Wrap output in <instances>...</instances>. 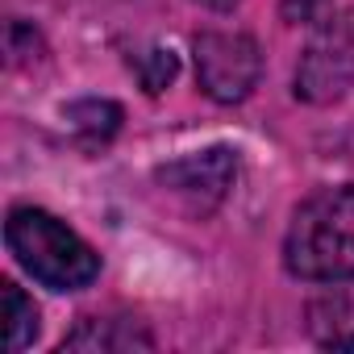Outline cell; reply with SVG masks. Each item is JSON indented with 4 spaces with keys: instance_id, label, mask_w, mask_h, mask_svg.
<instances>
[{
    "instance_id": "cell-1",
    "label": "cell",
    "mask_w": 354,
    "mask_h": 354,
    "mask_svg": "<svg viewBox=\"0 0 354 354\" xmlns=\"http://www.w3.org/2000/svg\"><path fill=\"white\" fill-rule=\"evenodd\" d=\"M283 267L304 283L354 279V184L321 188L292 213Z\"/></svg>"
},
{
    "instance_id": "cell-2",
    "label": "cell",
    "mask_w": 354,
    "mask_h": 354,
    "mask_svg": "<svg viewBox=\"0 0 354 354\" xmlns=\"http://www.w3.org/2000/svg\"><path fill=\"white\" fill-rule=\"evenodd\" d=\"M5 246L26 275L50 292H84L100 275V254L55 213L17 205L5 221Z\"/></svg>"
},
{
    "instance_id": "cell-3",
    "label": "cell",
    "mask_w": 354,
    "mask_h": 354,
    "mask_svg": "<svg viewBox=\"0 0 354 354\" xmlns=\"http://www.w3.org/2000/svg\"><path fill=\"white\" fill-rule=\"evenodd\" d=\"M354 88V9L329 13L296 63V100L333 104Z\"/></svg>"
},
{
    "instance_id": "cell-4",
    "label": "cell",
    "mask_w": 354,
    "mask_h": 354,
    "mask_svg": "<svg viewBox=\"0 0 354 354\" xmlns=\"http://www.w3.org/2000/svg\"><path fill=\"white\" fill-rule=\"evenodd\" d=\"M192 55H196V84L217 104H242L263 75L259 42L250 34H238V30L196 34Z\"/></svg>"
},
{
    "instance_id": "cell-5",
    "label": "cell",
    "mask_w": 354,
    "mask_h": 354,
    "mask_svg": "<svg viewBox=\"0 0 354 354\" xmlns=\"http://www.w3.org/2000/svg\"><path fill=\"white\" fill-rule=\"evenodd\" d=\"M234 175H238V154L230 146H213V150H196L158 167V184L180 201H188L196 213H209L230 196Z\"/></svg>"
},
{
    "instance_id": "cell-6",
    "label": "cell",
    "mask_w": 354,
    "mask_h": 354,
    "mask_svg": "<svg viewBox=\"0 0 354 354\" xmlns=\"http://www.w3.org/2000/svg\"><path fill=\"white\" fill-rule=\"evenodd\" d=\"M308 337L325 350H354V283L350 279L308 300Z\"/></svg>"
},
{
    "instance_id": "cell-7",
    "label": "cell",
    "mask_w": 354,
    "mask_h": 354,
    "mask_svg": "<svg viewBox=\"0 0 354 354\" xmlns=\"http://www.w3.org/2000/svg\"><path fill=\"white\" fill-rule=\"evenodd\" d=\"M150 346V333H138V321H109V317H88L71 337H63V350H133Z\"/></svg>"
},
{
    "instance_id": "cell-8",
    "label": "cell",
    "mask_w": 354,
    "mask_h": 354,
    "mask_svg": "<svg viewBox=\"0 0 354 354\" xmlns=\"http://www.w3.org/2000/svg\"><path fill=\"white\" fill-rule=\"evenodd\" d=\"M0 296H5V346L17 354L38 337V308L13 279L0 283Z\"/></svg>"
},
{
    "instance_id": "cell-9",
    "label": "cell",
    "mask_w": 354,
    "mask_h": 354,
    "mask_svg": "<svg viewBox=\"0 0 354 354\" xmlns=\"http://www.w3.org/2000/svg\"><path fill=\"white\" fill-rule=\"evenodd\" d=\"M67 121L88 146H104L121 129V104H113V100H80V104L67 109Z\"/></svg>"
},
{
    "instance_id": "cell-10",
    "label": "cell",
    "mask_w": 354,
    "mask_h": 354,
    "mask_svg": "<svg viewBox=\"0 0 354 354\" xmlns=\"http://www.w3.org/2000/svg\"><path fill=\"white\" fill-rule=\"evenodd\" d=\"M133 71H138L142 88H146L150 96H158V92L175 80V71H180V59H175L171 50H162V46H150V50H142V55L133 59Z\"/></svg>"
},
{
    "instance_id": "cell-11",
    "label": "cell",
    "mask_w": 354,
    "mask_h": 354,
    "mask_svg": "<svg viewBox=\"0 0 354 354\" xmlns=\"http://www.w3.org/2000/svg\"><path fill=\"white\" fill-rule=\"evenodd\" d=\"M279 13L292 26H321L329 17V0H279Z\"/></svg>"
},
{
    "instance_id": "cell-12",
    "label": "cell",
    "mask_w": 354,
    "mask_h": 354,
    "mask_svg": "<svg viewBox=\"0 0 354 354\" xmlns=\"http://www.w3.org/2000/svg\"><path fill=\"white\" fill-rule=\"evenodd\" d=\"M196 5H201V9H213V13H230L238 0H196Z\"/></svg>"
}]
</instances>
